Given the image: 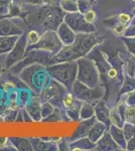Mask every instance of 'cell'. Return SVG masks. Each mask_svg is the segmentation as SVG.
Instances as JSON below:
<instances>
[{"label": "cell", "mask_w": 135, "mask_h": 151, "mask_svg": "<svg viewBox=\"0 0 135 151\" xmlns=\"http://www.w3.org/2000/svg\"><path fill=\"white\" fill-rule=\"evenodd\" d=\"M61 8L67 13V12H77L78 10V4L75 0H61L60 2Z\"/></svg>", "instance_id": "obj_24"}, {"label": "cell", "mask_w": 135, "mask_h": 151, "mask_svg": "<svg viewBox=\"0 0 135 151\" xmlns=\"http://www.w3.org/2000/svg\"><path fill=\"white\" fill-rule=\"evenodd\" d=\"M125 29H126V25H123V24L118 23V24H116V25H115L114 27L112 28V30H113V32H114L115 35H124Z\"/></svg>", "instance_id": "obj_40"}, {"label": "cell", "mask_w": 135, "mask_h": 151, "mask_svg": "<svg viewBox=\"0 0 135 151\" xmlns=\"http://www.w3.org/2000/svg\"><path fill=\"white\" fill-rule=\"evenodd\" d=\"M104 23L107 25V27H114L116 24H118L119 23V21H118V17H108L107 19H105L104 20Z\"/></svg>", "instance_id": "obj_41"}, {"label": "cell", "mask_w": 135, "mask_h": 151, "mask_svg": "<svg viewBox=\"0 0 135 151\" xmlns=\"http://www.w3.org/2000/svg\"><path fill=\"white\" fill-rule=\"evenodd\" d=\"M124 121L135 125V105H131V106H128L126 108Z\"/></svg>", "instance_id": "obj_27"}, {"label": "cell", "mask_w": 135, "mask_h": 151, "mask_svg": "<svg viewBox=\"0 0 135 151\" xmlns=\"http://www.w3.org/2000/svg\"><path fill=\"white\" fill-rule=\"evenodd\" d=\"M12 0H0V15H7Z\"/></svg>", "instance_id": "obj_33"}, {"label": "cell", "mask_w": 135, "mask_h": 151, "mask_svg": "<svg viewBox=\"0 0 135 151\" xmlns=\"http://www.w3.org/2000/svg\"><path fill=\"white\" fill-rule=\"evenodd\" d=\"M9 142H10L12 146H14L15 149L17 150H21V151L33 150L32 145H31L30 141H29V139H27V138L11 137V138H9Z\"/></svg>", "instance_id": "obj_21"}, {"label": "cell", "mask_w": 135, "mask_h": 151, "mask_svg": "<svg viewBox=\"0 0 135 151\" xmlns=\"http://www.w3.org/2000/svg\"><path fill=\"white\" fill-rule=\"evenodd\" d=\"M21 14V8L17 4L11 3L9 6V11L7 14V17H13V16H19Z\"/></svg>", "instance_id": "obj_34"}, {"label": "cell", "mask_w": 135, "mask_h": 151, "mask_svg": "<svg viewBox=\"0 0 135 151\" xmlns=\"http://www.w3.org/2000/svg\"><path fill=\"white\" fill-rule=\"evenodd\" d=\"M2 72H3V65L0 64V75L2 74Z\"/></svg>", "instance_id": "obj_50"}, {"label": "cell", "mask_w": 135, "mask_h": 151, "mask_svg": "<svg viewBox=\"0 0 135 151\" xmlns=\"http://www.w3.org/2000/svg\"><path fill=\"white\" fill-rule=\"evenodd\" d=\"M100 41H102V38L97 37L95 32L78 33L72 45L64 47L58 53L51 57L50 65L77 60L78 58L85 57L97 43H100Z\"/></svg>", "instance_id": "obj_1"}, {"label": "cell", "mask_w": 135, "mask_h": 151, "mask_svg": "<svg viewBox=\"0 0 135 151\" xmlns=\"http://www.w3.org/2000/svg\"><path fill=\"white\" fill-rule=\"evenodd\" d=\"M68 91L62 84L56 81H51L41 93V98H45V102H50L56 107H62V101Z\"/></svg>", "instance_id": "obj_8"}, {"label": "cell", "mask_w": 135, "mask_h": 151, "mask_svg": "<svg viewBox=\"0 0 135 151\" xmlns=\"http://www.w3.org/2000/svg\"><path fill=\"white\" fill-rule=\"evenodd\" d=\"M27 45L28 43H27V40H26V35L23 33L22 35L19 36L14 47L8 52V55H7L5 60L6 69L9 70L11 67H13L14 65H16L17 63H19L20 60H23L24 55L26 53Z\"/></svg>", "instance_id": "obj_9"}, {"label": "cell", "mask_w": 135, "mask_h": 151, "mask_svg": "<svg viewBox=\"0 0 135 151\" xmlns=\"http://www.w3.org/2000/svg\"><path fill=\"white\" fill-rule=\"evenodd\" d=\"M120 149H121V147L115 142V140L112 138L111 134L109 133L108 130L96 142V146H95V150L109 151V150H120Z\"/></svg>", "instance_id": "obj_12"}, {"label": "cell", "mask_w": 135, "mask_h": 151, "mask_svg": "<svg viewBox=\"0 0 135 151\" xmlns=\"http://www.w3.org/2000/svg\"><path fill=\"white\" fill-rule=\"evenodd\" d=\"M122 130H123V132H124V135H125L126 140H128L129 138H131L132 136L135 135V125L134 124L124 122V125H123V127H122Z\"/></svg>", "instance_id": "obj_29"}, {"label": "cell", "mask_w": 135, "mask_h": 151, "mask_svg": "<svg viewBox=\"0 0 135 151\" xmlns=\"http://www.w3.org/2000/svg\"><path fill=\"white\" fill-rule=\"evenodd\" d=\"M95 117L98 121H101L107 126L109 129L111 125V121H110V110L107 108L106 104L103 101L97 102L95 105Z\"/></svg>", "instance_id": "obj_14"}, {"label": "cell", "mask_w": 135, "mask_h": 151, "mask_svg": "<svg viewBox=\"0 0 135 151\" xmlns=\"http://www.w3.org/2000/svg\"><path fill=\"white\" fill-rule=\"evenodd\" d=\"M20 104L21 106H24L29 101V93L27 91H22L20 93Z\"/></svg>", "instance_id": "obj_42"}, {"label": "cell", "mask_w": 135, "mask_h": 151, "mask_svg": "<svg viewBox=\"0 0 135 151\" xmlns=\"http://www.w3.org/2000/svg\"><path fill=\"white\" fill-rule=\"evenodd\" d=\"M78 73L77 80L90 88H96L99 86L100 75L95 62L86 57L77 60Z\"/></svg>", "instance_id": "obj_3"}, {"label": "cell", "mask_w": 135, "mask_h": 151, "mask_svg": "<svg viewBox=\"0 0 135 151\" xmlns=\"http://www.w3.org/2000/svg\"><path fill=\"white\" fill-rule=\"evenodd\" d=\"M0 121H3V119H2L1 117H0Z\"/></svg>", "instance_id": "obj_53"}, {"label": "cell", "mask_w": 135, "mask_h": 151, "mask_svg": "<svg viewBox=\"0 0 135 151\" xmlns=\"http://www.w3.org/2000/svg\"><path fill=\"white\" fill-rule=\"evenodd\" d=\"M125 104L127 106H131V105H135V90L129 92L128 95L126 96V99H125Z\"/></svg>", "instance_id": "obj_39"}, {"label": "cell", "mask_w": 135, "mask_h": 151, "mask_svg": "<svg viewBox=\"0 0 135 151\" xmlns=\"http://www.w3.org/2000/svg\"><path fill=\"white\" fill-rule=\"evenodd\" d=\"M62 115L63 114L61 113V111L58 110V109H55L53 113H51L48 117L43 119V121H48V122H53V121H56V122H58V121L63 120Z\"/></svg>", "instance_id": "obj_32"}, {"label": "cell", "mask_w": 135, "mask_h": 151, "mask_svg": "<svg viewBox=\"0 0 135 151\" xmlns=\"http://www.w3.org/2000/svg\"><path fill=\"white\" fill-rule=\"evenodd\" d=\"M19 35L0 36V55L8 53L15 45Z\"/></svg>", "instance_id": "obj_20"}, {"label": "cell", "mask_w": 135, "mask_h": 151, "mask_svg": "<svg viewBox=\"0 0 135 151\" xmlns=\"http://www.w3.org/2000/svg\"><path fill=\"white\" fill-rule=\"evenodd\" d=\"M123 41L126 45V47L129 50V52L133 53L135 57V36L134 37H123Z\"/></svg>", "instance_id": "obj_35"}, {"label": "cell", "mask_w": 135, "mask_h": 151, "mask_svg": "<svg viewBox=\"0 0 135 151\" xmlns=\"http://www.w3.org/2000/svg\"><path fill=\"white\" fill-rule=\"evenodd\" d=\"M133 13L135 14V8H134V10H133Z\"/></svg>", "instance_id": "obj_54"}, {"label": "cell", "mask_w": 135, "mask_h": 151, "mask_svg": "<svg viewBox=\"0 0 135 151\" xmlns=\"http://www.w3.org/2000/svg\"><path fill=\"white\" fill-rule=\"evenodd\" d=\"M78 4V10L82 14H85L86 12L90 9H92V3L90 0H77Z\"/></svg>", "instance_id": "obj_30"}, {"label": "cell", "mask_w": 135, "mask_h": 151, "mask_svg": "<svg viewBox=\"0 0 135 151\" xmlns=\"http://www.w3.org/2000/svg\"><path fill=\"white\" fill-rule=\"evenodd\" d=\"M23 30L19 28L9 18H3L0 20V36L22 35Z\"/></svg>", "instance_id": "obj_11"}, {"label": "cell", "mask_w": 135, "mask_h": 151, "mask_svg": "<svg viewBox=\"0 0 135 151\" xmlns=\"http://www.w3.org/2000/svg\"><path fill=\"white\" fill-rule=\"evenodd\" d=\"M126 149L127 150H135V135H133L131 138H129V139L127 140Z\"/></svg>", "instance_id": "obj_44"}, {"label": "cell", "mask_w": 135, "mask_h": 151, "mask_svg": "<svg viewBox=\"0 0 135 151\" xmlns=\"http://www.w3.org/2000/svg\"><path fill=\"white\" fill-rule=\"evenodd\" d=\"M95 1H96V0H90V2H91V3H92V4H93V3H94V2H95Z\"/></svg>", "instance_id": "obj_52"}, {"label": "cell", "mask_w": 135, "mask_h": 151, "mask_svg": "<svg viewBox=\"0 0 135 151\" xmlns=\"http://www.w3.org/2000/svg\"><path fill=\"white\" fill-rule=\"evenodd\" d=\"M31 145H32L33 150H58V145L55 143L50 142V140L46 141L45 139H41V138H29Z\"/></svg>", "instance_id": "obj_19"}, {"label": "cell", "mask_w": 135, "mask_h": 151, "mask_svg": "<svg viewBox=\"0 0 135 151\" xmlns=\"http://www.w3.org/2000/svg\"><path fill=\"white\" fill-rule=\"evenodd\" d=\"M131 1H134L135 2V0H131Z\"/></svg>", "instance_id": "obj_55"}, {"label": "cell", "mask_w": 135, "mask_h": 151, "mask_svg": "<svg viewBox=\"0 0 135 151\" xmlns=\"http://www.w3.org/2000/svg\"><path fill=\"white\" fill-rule=\"evenodd\" d=\"M66 22L76 33H93L96 32L94 24L89 23L84 17V14L81 12H67L64 17Z\"/></svg>", "instance_id": "obj_7"}, {"label": "cell", "mask_w": 135, "mask_h": 151, "mask_svg": "<svg viewBox=\"0 0 135 151\" xmlns=\"http://www.w3.org/2000/svg\"><path fill=\"white\" fill-rule=\"evenodd\" d=\"M135 90V79L132 80L130 79V77H126V80H125V83L122 87L121 91L119 93V96H121L122 94L124 93H129V92Z\"/></svg>", "instance_id": "obj_26"}, {"label": "cell", "mask_w": 135, "mask_h": 151, "mask_svg": "<svg viewBox=\"0 0 135 151\" xmlns=\"http://www.w3.org/2000/svg\"><path fill=\"white\" fill-rule=\"evenodd\" d=\"M79 101L80 100L76 98L75 95H74L72 92H69V93H66L65 96H64L63 101H62V107H64V108L67 110V109H70V108H72L73 106H75Z\"/></svg>", "instance_id": "obj_23"}, {"label": "cell", "mask_w": 135, "mask_h": 151, "mask_svg": "<svg viewBox=\"0 0 135 151\" xmlns=\"http://www.w3.org/2000/svg\"><path fill=\"white\" fill-rule=\"evenodd\" d=\"M96 143L89 139L88 136L74 140L70 143V150H92L95 149Z\"/></svg>", "instance_id": "obj_17"}, {"label": "cell", "mask_w": 135, "mask_h": 151, "mask_svg": "<svg viewBox=\"0 0 135 151\" xmlns=\"http://www.w3.org/2000/svg\"><path fill=\"white\" fill-rule=\"evenodd\" d=\"M124 36H126V37H134L135 36V25H130L128 28L125 29Z\"/></svg>", "instance_id": "obj_43"}, {"label": "cell", "mask_w": 135, "mask_h": 151, "mask_svg": "<svg viewBox=\"0 0 135 151\" xmlns=\"http://www.w3.org/2000/svg\"><path fill=\"white\" fill-rule=\"evenodd\" d=\"M45 70L55 81L62 84L68 91L71 92L74 83L77 80V60H70V62L46 65Z\"/></svg>", "instance_id": "obj_2"}, {"label": "cell", "mask_w": 135, "mask_h": 151, "mask_svg": "<svg viewBox=\"0 0 135 151\" xmlns=\"http://www.w3.org/2000/svg\"><path fill=\"white\" fill-rule=\"evenodd\" d=\"M56 0H43V4L45 5H55Z\"/></svg>", "instance_id": "obj_48"}, {"label": "cell", "mask_w": 135, "mask_h": 151, "mask_svg": "<svg viewBox=\"0 0 135 151\" xmlns=\"http://www.w3.org/2000/svg\"><path fill=\"white\" fill-rule=\"evenodd\" d=\"M117 75H118V72H117L116 69H114V68H110V69H108L107 77L109 78V79H115V78L117 77Z\"/></svg>", "instance_id": "obj_45"}, {"label": "cell", "mask_w": 135, "mask_h": 151, "mask_svg": "<svg viewBox=\"0 0 135 151\" xmlns=\"http://www.w3.org/2000/svg\"><path fill=\"white\" fill-rule=\"evenodd\" d=\"M56 33H58L61 41L63 42L64 47L71 45L74 41H75L76 37H77V33H76L66 22L61 23L60 26L56 28Z\"/></svg>", "instance_id": "obj_10"}, {"label": "cell", "mask_w": 135, "mask_h": 151, "mask_svg": "<svg viewBox=\"0 0 135 151\" xmlns=\"http://www.w3.org/2000/svg\"><path fill=\"white\" fill-rule=\"evenodd\" d=\"M40 100L38 98H33L28 102V105L26 106V110L29 113V115L32 118L33 121L38 122V121H41V114H40Z\"/></svg>", "instance_id": "obj_18"}, {"label": "cell", "mask_w": 135, "mask_h": 151, "mask_svg": "<svg viewBox=\"0 0 135 151\" xmlns=\"http://www.w3.org/2000/svg\"><path fill=\"white\" fill-rule=\"evenodd\" d=\"M107 130H108V127L104 123L101 122V121L96 120V122L93 124V126L90 129L88 137H89V139L91 141L96 143L103 135H104V133L106 132Z\"/></svg>", "instance_id": "obj_15"}, {"label": "cell", "mask_w": 135, "mask_h": 151, "mask_svg": "<svg viewBox=\"0 0 135 151\" xmlns=\"http://www.w3.org/2000/svg\"><path fill=\"white\" fill-rule=\"evenodd\" d=\"M40 35L36 30H30L28 31V33L26 35V40H27L28 45H32L34 43H36L40 38Z\"/></svg>", "instance_id": "obj_31"}, {"label": "cell", "mask_w": 135, "mask_h": 151, "mask_svg": "<svg viewBox=\"0 0 135 151\" xmlns=\"http://www.w3.org/2000/svg\"><path fill=\"white\" fill-rule=\"evenodd\" d=\"M134 79H135V75H134Z\"/></svg>", "instance_id": "obj_56"}, {"label": "cell", "mask_w": 135, "mask_h": 151, "mask_svg": "<svg viewBox=\"0 0 135 151\" xmlns=\"http://www.w3.org/2000/svg\"><path fill=\"white\" fill-rule=\"evenodd\" d=\"M118 17V21L120 24H123V25H127L131 21V17H130L129 14L127 13H120L119 15H117Z\"/></svg>", "instance_id": "obj_38"}, {"label": "cell", "mask_w": 135, "mask_h": 151, "mask_svg": "<svg viewBox=\"0 0 135 151\" xmlns=\"http://www.w3.org/2000/svg\"><path fill=\"white\" fill-rule=\"evenodd\" d=\"M93 116H95V106L90 102H83L79 114L80 120L89 119Z\"/></svg>", "instance_id": "obj_22"}, {"label": "cell", "mask_w": 135, "mask_h": 151, "mask_svg": "<svg viewBox=\"0 0 135 151\" xmlns=\"http://www.w3.org/2000/svg\"><path fill=\"white\" fill-rule=\"evenodd\" d=\"M22 114H23V120L25 121V122H32V121H33L32 118L30 117V115H29V113L27 112L26 109H23Z\"/></svg>", "instance_id": "obj_46"}, {"label": "cell", "mask_w": 135, "mask_h": 151, "mask_svg": "<svg viewBox=\"0 0 135 151\" xmlns=\"http://www.w3.org/2000/svg\"><path fill=\"white\" fill-rule=\"evenodd\" d=\"M9 141V138L6 137H0V147H4L6 145V143Z\"/></svg>", "instance_id": "obj_47"}, {"label": "cell", "mask_w": 135, "mask_h": 151, "mask_svg": "<svg viewBox=\"0 0 135 151\" xmlns=\"http://www.w3.org/2000/svg\"><path fill=\"white\" fill-rule=\"evenodd\" d=\"M71 92L75 95L77 99L83 102H98L104 95V89L100 86H97L96 88H90L86 86L83 83L76 80L74 83Z\"/></svg>", "instance_id": "obj_6"}, {"label": "cell", "mask_w": 135, "mask_h": 151, "mask_svg": "<svg viewBox=\"0 0 135 151\" xmlns=\"http://www.w3.org/2000/svg\"><path fill=\"white\" fill-rule=\"evenodd\" d=\"M25 1L31 4H43V0H25Z\"/></svg>", "instance_id": "obj_49"}, {"label": "cell", "mask_w": 135, "mask_h": 151, "mask_svg": "<svg viewBox=\"0 0 135 151\" xmlns=\"http://www.w3.org/2000/svg\"><path fill=\"white\" fill-rule=\"evenodd\" d=\"M110 121H111V124H114V125L118 126V127L122 128L124 125V119L122 118L121 115L119 114L117 108H114L112 110H110Z\"/></svg>", "instance_id": "obj_25"}, {"label": "cell", "mask_w": 135, "mask_h": 151, "mask_svg": "<svg viewBox=\"0 0 135 151\" xmlns=\"http://www.w3.org/2000/svg\"><path fill=\"white\" fill-rule=\"evenodd\" d=\"M96 120H97L96 117L93 116L89 119H85V120L81 121V122L79 123V125H78L77 129H76V131L74 132L73 136L71 137V141L77 140V139H79V138L88 136L90 129L93 126V124L96 122Z\"/></svg>", "instance_id": "obj_13"}, {"label": "cell", "mask_w": 135, "mask_h": 151, "mask_svg": "<svg viewBox=\"0 0 135 151\" xmlns=\"http://www.w3.org/2000/svg\"><path fill=\"white\" fill-rule=\"evenodd\" d=\"M66 12L55 5H45L38 13V22L48 30H56L60 24L64 22Z\"/></svg>", "instance_id": "obj_4"}, {"label": "cell", "mask_w": 135, "mask_h": 151, "mask_svg": "<svg viewBox=\"0 0 135 151\" xmlns=\"http://www.w3.org/2000/svg\"><path fill=\"white\" fill-rule=\"evenodd\" d=\"M130 22H131V25H135V17L131 18V21H130Z\"/></svg>", "instance_id": "obj_51"}, {"label": "cell", "mask_w": 135, "mask_h": 151, "mask_svg": "<svg viewBox=\"0 0 135 151\" xmlns=\"http://www.w3.org/2000/svg\"><path fill=\"white\" fill-rule=\"evenodd\" d=\"M64 47L56 30H46L40 36V40L32 45H27L26 50H43L51 52L53 55L58 53Z\"/></svg>", "instance_id": "obj_5"}, {"label": "cell", "mask_w": 135, "mask_h": 151, "mask_svg": "<svg viewBox=\"0 0 135 151\" xmlns=\"http://www.w3.org/2000/svg\"><path fill=\"white\" fill-rule=\"evenodd\" d=\"M84 17L89 23L94 24L95 21L97 20V14H96V12L93 10V9H90V10H88L84 14Z\"/></svg>", "instance_id": "obj_36"}, {"label": "cell", "mask_w": 135, "mask_h": 151, "mask_svg": "<svg viewBox=\"0 0 135 151\" xmlns=\"http://www.w3.org/2000/svg\"><path fill=\"white\" fill-rule=\"evenodd\" d=\"M127 73L130 77H134L135 75V57L130 58L127 64Z\"/></svg>", "instance_id": "obj_37"}, {"label": "cell", "mask_w": 135, "mask_h": 151, "mask_svg": "<svg viewBox=\"0 0 135 151\" xmlns=\"http://www.w3.org/2000/svg\"><path fill=\"white\" fill-rule=\"evenodd\" d=\"M75 1H77V0H75Z\"/></svg>", "instance_id": "obj_57"}, {"label": "cell", "mask_w": 135, "mask_h": 151, "mask_svg": "<svg viewBox=\"0 0 135 151\" xmlns=\"http://www.w3.org/2000/svg\"><path fill=\"white\" fill-rule=\"evenodd\" d=\"M53 110H55V108H53V104H51L50 102H43V103L41 104V107H40L41 118L45 119V118H46V117H48L53 112Z\"/></svg>", "instance_id": "obj_28"}, {"label": "cell", "mask_w": 135, "mask_h": 151, "mask_svg": "<svg viewBox=\"0 0 135 151\" xmlns=\"http://www.w3.org/2000/svg\"><path fill=\"white\" fill-rule=\"evenodd\" d=\"M108 131L111 134L112 138L115 140V142L121 147V149H126L127 140H126V138H125V135H124V132H123V130H122V128L114 125V124H111L109 129H108Z\"/></svg>", "instance_id": "obj_16"}]
</instances>
